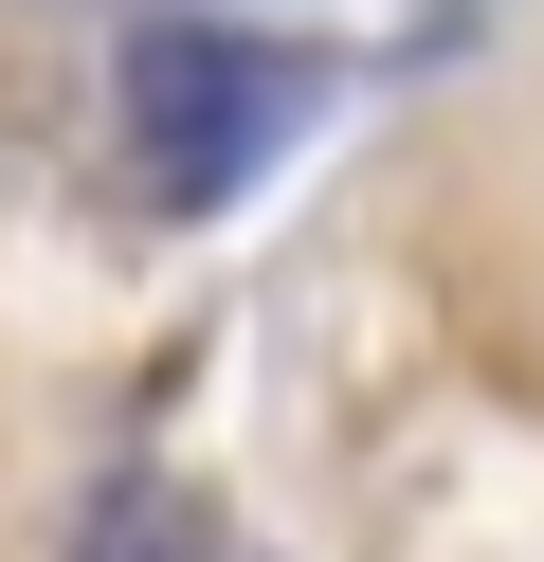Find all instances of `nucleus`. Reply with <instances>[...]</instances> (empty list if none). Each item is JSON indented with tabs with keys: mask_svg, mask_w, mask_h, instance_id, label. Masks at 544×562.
<instances>
[{
	"mask_svg": "<svg viewBox=\"0 0 544 562\" xmlns=\"http://www.w3.org/2000/svg\"><path fill=\"white\" fill-rule=\"evenodd\" d=\"M309 110H326V74L273 55V37H218V19L127 37V182L164 200V218H218V200H236Z\"/></svg>",
	"mask_w": 544,
	"mask_h": 562,
	"instance_id": "1",
	"label": "nucleus"
},
{
	"mask_svg": "<svg viewBox=\"0 0 544 562\" xmlns=\"http://www.w3.org/2000/svg\"><path fill=\"white\" fill-rule=\"evenodd\" d=\"M73 562H218V526H200V508H181V490H164V472H127V490H109V508H91V526H73Z\"/></svg>",
	"mask_w": 544,
	"mask_h": 562,
	"instance_id": "2",
	"label": "nucleus"
}]
</instances>
